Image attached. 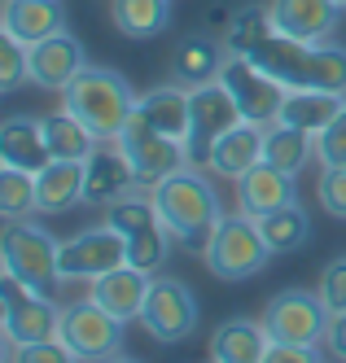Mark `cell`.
<instances>
[{
  "instance_id": "22",
  "label": "cell",
  "mask_w": 346,
  "mask_h": 363,
  "mask_svg": "<svg viewBox=\"0 0 346 363\" xmlns=\"http://www.w3.org/2000/svg\"><path fill=\"white\" fill-rule=\"evenodd\" d=\"M268 346H272L268 328H263V320H250V315H232L210 333V359L215 363H263Z\"/></svg>"
},
{
  "instance_id": "20",
  "label": "cell",
  "mask_w": 346,
  "mask_h": 363,
  "mask_svg": "<svg viewBox=\"0 0 346 363\" xmlns=\"http://www.w3.org/2000/svg\"><path fill=\"white\" fill-rule=\"evenodd\" d=\"M298 201V189H294V175H285L268 162H259L254 171H246L237 179V206H242V215L250 219H263L281 211V206H294Z\"/></svg>"
},
{
  "instance_id": "13",
  "label": "cell",
  "mask_w": 346,
  "mask_h": 363,
  "mask_svg": "<svg viewBox=\"0 0 346 363\" xmlns=\"http://www.w3.org/2000/svg\"><path fill=\"white\" fill-rule=\"evenodd\" d=\"M189 114H193V127H189V162L202 167L210 145H215L228 127L242 123V110H237L232 92L220 79H210V84L189 88Z\"/></svg>"
},
{
  "instance_id": "7",
  "label": "cell",
  "mask_w": 346,
  "mask_h": 363,
  "mask_svg": "<svg viewBox=\"0 0 346 363\" xmlns=\"http://www.w3.org/2000/svg\"><path fill=\"white\" fill-rule=\"evenodd\" d=\"M220 84L232 92V101H237V110H242L246 123H259V127L276 123L281 101H285V84L276 74H268L259 62H250L246 53H228L224 66H220Z\"/></svg>"
},
{
  "instance_id": "39",
  "label": "cell",
  "mask_w": 346,
  "mask_h": 363,
  "mask_svg": "<svg viewBox=\"0 0 346 363\" xmlns=\"http://www.w3.org/2000/svg\"><path fill=\"white\" fill-rule=\"evenodd\" d=\"M263 363H315V346H289V342H272Z\"/></svg>"
},
{
  "instance_id": "5",
  "label": "cell",
  "mask_w": 346,
  "mask_h": 363,
  "mask_svg": "<svg viewBox=\"0 0 346 363\" xmlns=\"http://www.w3.org/2000/svg\"><path fill=\"white\" fill-rule=\"evenodd\" d=\"M268 258H272V250H268V241H263V232H259V219L224 215L215 237H210V250L202 254V263L220 280H250V276H259L268 267Z\"/></svg>"
},
{
  "instance_id": "23",
  "label": "cell",
  "mask_w": 346,
  "mask_h": 363,
  "mask_svg": "<svg viewBox=\"0 0 346 363\" xmlns=\"http://www.w3.org/2000/svg\"><path fill=\"white\" fill-rule=\"evenodd\" d=\"M136 114L158 127L163 136L180 140L189 149V127H193V114H189V88L184 84H171V88H153L145 96H136Z\"/></svg>"
},
{
  "instance_id": "6",
  "label": "cell",
  "mask_w": 346,
  "mask_h": 363,
  "mask_svg": "<svg viewBox=\"0 0 346 363\" xmlns=\"http://www.w3.org/2000/svg\"><path fill=\"white\" fill-rule=\"evenodd\" d=\"M0 311H5V342L9 346H31L58 337L62 306H53V298L26 289L18 276H0Z\"/></svg>"
},
{
  "instance_id": "26",
  "label": "cell",
  "mask_w": 346,
  "mask_h": 363,
  "mask_svg": "<svg viewBox=\"0 0 346 363\" xmlns=\"http://www.w3.org/2000/svg\"><path fill=\"white\" fill-rule=\"evenodd\" d=\"M224 57H228L224 40H215V35H189V40H180L175 53H171V79L184 84V88L210 84V79H220Z\"/></svg>"
},
{
  "instance_id": "11",
  "label": "cell",
  "mask_w": 346,
  "mask_h": 363,
  "mask_svg": "<svg viewBox=\"0 0 346 363\" xmlns=\"http://www.w3.org/2000/svg\"><path fill=\"white\" fill-rule=\"evenodd\" d=\"M119 149L127 153V162H131V171H136L141 189H153L158 179H167L171 171L189 167V149H184L180 140H171V136H163L158 127H149L141 114L127 118L123 136H119Z\"/></svg>"
},
{
  "instance_id": "38",
  "label": "cell",
  "mask_w": 346,
  "mask_h": 363,
  "mask_svg": "<svg viewBox=\"0 0 346 363\" xmlns=\"http://www.w3.org/2000/svg\"><path fill=\"white\" fill-rule=\"evenodd\" d=\"M320 298L329 306V315L346 311V258H333V263L320 272Z\"/></svg>"
},
{
  "instance_id": "31",
  "label": "cell",
  "mask_w": 346,
  "mask_h": 363,
  "mask_svg": "<svg viewBox=\"0 0 346 363\" xmlns=\"http://www.w3.org/2000/svg\"><path fill=\"white\" fill-rule=\"evenodd\" d=\"M259 232H263V241H268L272 254H294L311 241V215L303 211V206H281V211L272 215H263L259 219Z\"/></svg>"
},
{
  "instance_id": "37",
  "label": "cell",
  "mask_w": 346,
  "mask_h": 363,
  "mask_svg": "<svg viewBox=\"0 0 346 363\" xmlns=\"http://www.w3.org/2000/svg\"><path fill=\"white\" fill-rule=\"evenodd\" d=\"M315 162L320 167H346V110L315 136Z\"/></svg>"
},
{
  "instance_id": "18",
  "label": "cell",
  "mask_w": 346,
  "mask_h": 363,
  "mask_svg": "<svg viewBox=\"0 0 346 363\" xmlns=\"http://www.w3.org/2000/svg\"><path fill=\"white\" fill-rule=\"evenodd\" d=\"M263 162V127L259 123H237V127H228V132L210 145V153H206V171L210 175H220V179H242L246 171H254Z\"/></svg>"
},
{
  "instance_id": "29",
  "label": "cell",
  "mask_w": 346,
  "mask_h": 363,
  "mask_svg": "<svg viewBox=\"0 0 346 363\" xmlns=\"http://www.w3.org/2000/svg\"><path fill=\"white\" fill-rule=\"evenodd\" d=\"M171 0H110V22L127 40H153L171 27Z\"/></svg>"
},
{
  "instance_id": "9",
  "label": "cell",
  "mask_w": 346,
  "mask_h": 363,
  "mask_svg": "<svg viewBox=\"0 0 346 363\" xmlns=\"http://www.w3.org/2000/svg\"><path fill=\"white\" fill-rule=\"evenodd\" d=\"M58 337L84 363H101V359H110V354L123 350V320H114L105 306H97L92 298H84V302L62 306Z\"/></svg>"
},
{
  "instance_id": "17",
  "label": "cell",
  "mask_w": 346,
  "mask_h": 363,
  "mask_svg": "<svg viewBox=\"0 0 346 363\" xmlns=\"http://www.w3.org/2000/svg\"><path fill=\"white\" fill-rule=\"evenodd\" d=\"M88 284H92L88 298H92L97 306H105L114 320L131 324V320H141V311H145V298H149L153 276L141 272V267H131V263H123V267L105 272V276H97V280H88Z\"/></svg>"
},
{
  "instance_id": "24",
  "label": "cell",
  "mask_w": 346,
  "mask_h": 363,
  "mask_svg": "<svg viewBox=\"0 0 346 363\" xmlns=\"http://www.w3.org/2000/svg\"><path fill=\"white\" fill-rule=\"evenodd\" d=\"M84 201V162L75 158H53L36 175V211L40 215H62Z\"/></svg>"
},
{
  "instance_id": "30",
  "label": "cell",
  "mask_w": 346,
  "mask_h": 363,
  "mask_svg": "<svg viewBox=\"0 0 346 363\" xmlns=\"http://www.w3.org/2000/svg\"><path fill=\"white\" fill-rule=\"evenodd\" d=\"M40 127H44V140H48V153H53V158L88 162V153L101 145V140L88 132V123H84V118H75L66 106H62L58 114H44V118H40Z\"/></svg>"
},
{
  "instance_id": "42",
  "label": "cell",
  "mask_w": 346,
  "mask_h": 363,
  "mask_svg": "<svg viewBox=\"0 0 346 363\" xmlns=\"http://www.w3.org/2000/svg\"><path fill=\"white\" fill-rule=\"evenodd\" d=\"M337 5H342V9H346V0H337Z\"/></svg>"
},
{
  "instance_id": "12",
  "label": "cell",
  "mask_w": 346,
  "mask_h": 363,
  "mask_svg": "<svg viewBox=\"0 0 346 363\" xmlns=\"http://www.w3.org/2000/svg\"><path fill=\"white\" fill-rule=\"evenodd\" d=\"M127 263V241L123 232L101 223V228H88L79 237H66L58 245V267H62V280H97L105 272H114Z\"/></svg>"
},
{
  "instance_id": "32",
  "label": "cell",
  "mask_w": 346,
  "mask_h": 363,
  "mask_svg": "<svg viewBox=\"0 0 346 363\" xmlns=\"http://www.w3.org/2000/svg\"><path fill=\"white\" fill-rule=\"evenodd\" d=\"M36 215V175L18 167H0V219H31Z\"/></svg>"
},
{
  "instance_id": "27",
  "label": "cell",
  "mask_w": 346,
  "mask_h": 363,
  "mask_svg": "<svg viewBox=\"0 0 346 363\" xmlns=\"http://www.w3.org/2000/svg\"><path fill=\"white\" fill-rule=\"evenodd\" d=\"M315 158V136L303 132V127H289V123H268L263 127V162L285 171V175H303L307 162Z\"/></svg>"
},
{
  "instance_id": "34",
  "label": "cell",
  "mask_w": 346,
  "mask_h": 363,
  "mask_svg": "<svg viewBox=\"0 0 346 363\" xmlns=\"http://www.w3.org/2000/svg\"><path fill=\"white\" fill-rule=\"evenodd\" d=\"M22 84H31V57H26V44L0 35V92H18Z\"/></svg>"
},
{
  "instance_id": "41",
  "label": "cell",
  "mask_w": 346,
  "mask_h": 363,
  "mask_svg": "<svg viewBox=\"0 0 346 363\" xmlns=\"http://www.w3.org/2000/svg\"><path fill=\"white\" fill-rule=\"evenodd\" d=\"M101 363H141V359H127V354H110V359H101Z\"/></svg>"
},
{
  "instance_id": "2",
  "label": "cell",
  "mask_w": 346,
  "mask_h": 363,
  "mask_svg": "<svg viewBox=\"0 0 346 363\" xmlns=\"http://www.w3.org/2000/svg\"><path fill=\"white\" fill-rule=\"evenodd\" d=\"M66 110L75 118L88 123V132L97 140H119L127 118L136 114V96H131V84L123 79L119 70H105V66H84L66 84L62 92Z\"/></svg>"
},
{
  "instance_id": "3",
  "label": "cell",
  "mask_w": 346,
  "mask_h": 363,
  "mask_svg": "<svg viewBox=\"0 0 346 363\" xmlns=\"http://www.w3.org/2000/svg\"><path fill=\"white\" fill-rule=\"evenodd\" d=\"M58 245L44 228L26 223V219H9L0 228V258H5V272L18 276L26 289H36L44 298L58 294L62 284V267H58Z\"/></svg>"
},
{
  "instance_id": "16",
  "label": "cell",
  "mask_w": 346,
  "mask_h": 363,
  "mask_svg": "<svg viewBox=\"0 0 346 363\" xmlns=\"http://www.w3.org/2000/svg\"><path fill=\"white\" fill-rule=\"evenodd\" d=\"M26 57H31V84L44 88V92H66V84L88 66L84 44H79L70 31H58V35L31 44Z\"/></svg>"
},
{
  "instance_id": "15",
  "label": "cell",
  "mask_w": 346,
  "mask_h": 363,
  "mask_svg": "<svg viewBox=\"0 0 346 363\" xmlns=\"http://www.w3.org/2000/svg\"><path fill=\"white\" fill-rule=\"evenodd\" d=\"M272 13V27L289 40H303V44H325L337 31V18L346 13L337 0H272L268 5Z\"/></svg>"
},
{
  "instance_id": "14",
  "label": "cell",
  "mask_w": 346,
  "mask_h": 363,
  "mask_svg": "<svg viewBox=\"0 0 346 363\" xmlns=\"http://www.w3.org/2000/svg\"><path fill=\"white\" fill-rule=\"evenodd\" d=\"M136 189H141V179H136V171H131L127 153L119 149V140H101L88 153V162H84V201L105 211V206L131 197Z\"/></svg>"
},
{
  "instance_id": "28",
  "label": "cell",
  "mask_w": 346,
  "mask_h": 363,
  "mask_svg": "<svg viewBox=\"0 0 346 363\" xmlns=\"http://www.w3.org/2000/svg\"><path fill=\"white\" fill-rule=\"evenodd\" d=\"M294 88H320V92H342L346 96V48L333 44V40L307 44L298 74H294Z\"/></svg>"
},
{
  "instance_id": "8",
  "label": "cell",
  "mask_w": 346,
  "mask_h": 363,
  "mask_svg": "<svg viewBox=\"0 0 346 363\" xmlns=\"http://www.w3.org/2000/svg\"><path fill=\"white\" fill-rule=\"evenodd\" d=\"M263 328L272 342L289 346H325V328H329V306L320 294L307 289H285L263 306Z\"/></svg>"
},
{
  "instance_id": "36",
  "label": "cell",
  "mask_w": 346,
  "mask_h": 363,
  "mask_svg": "<svg viewBox=\"0 0 346 363\" xmlns=\"http://www.w3.org/2000/svg\"><path fill=\"white\" fill-rule=\"evenodd\" d=\"M315 197H320V211L346 223V167H325L320 184H315Z\"/></svg>"
},
{
  "instance_id": "25",
  "label": "cell",
  "mask_w": 346,
  "mask_h": 363,
  "mask_svg": "<svg viewBox=\"0 0 346 363\" xmlns=\"http://www.w3.org/2000/svg\"><path fill=\"white\" fill-rule=\"evenodd\" d=\"M346 110V96L342 92H320V88H285V101H281V123L289 127H303V132L320 136L325 127Z\"/></svg>"
},
{
  "instance_id": "4",
  "label": "cell",
  "mask_w": 346,
  "mask_h": 363,
  "mask_svg": "<svg viewBox=\"0 0 346 363\" xmlns=\"http://www.w3.org/2000/svg\"><path fill=\"white\" fill-rule=\"evenodd\" d=\"M105 223L123 232V241H127V263L141 267V272H149V276H158V267L167 263L175 237L167 232V223L158 219L153 201L141 197V193H131V197H123V201H114V206H105Z\"/></svg>"
},
{
  "instance_id": "19",
  "label": "cell",
  "mask_w": 346,
  "mask_h": 363,
  "mask_svg": "<svg viewBox=\"0 0 346 363\" xmlns=\"http://www.w3.org/2000/svg\"><path fill=\"white\" fill-rule=\"evenodd\" d=\"M66 31V9L62 0H5V13H0V35H9L18 44H40L48 35Z\"/></svg>"
},
{
  "instance_id": "21",
  "label": "cell",
  "mask_w": 346,
  "mask_h": 363,
  "mask_svg": "<svg viewBox=\"0 0 346 363\" xmlns=\"http://www.w3.org/2000/svg\"><path fill=\"white\" fill-rule=\"evenodd\" d=\"M53 162L48 140H44V127L31 114H13L0 123V167H18V171H31L40 175Z\"/></svg>"
},
{
  "instance_id": "1",
  "label": "cell",
  "mask_w": 346,
  "mask_h": 363,
  "mask_svg": "<svg viewBox=\"0 0 346 363\" xmlns=\"http://www.w3.org/2000/svg\"><path fill=\"white\" fill-rule=\"evenodd\" d=\"M149 201H153L158 219L167 223V232L175 237V250H189V254L210 250V237H215L224 211H220V193L210 189V179L193 162L171 171L167 179H158L149 189Z\"/></svg>"
},
{
  "instance_id": "33",
  "label": "cell",
  "mask_w": 346,
  "mask_h": 363,
  "mask_svg": "<svg viewBox=\"0 0 346 363\" xmlns=\"http://www.w3.org/2000/svg\"><path fill=\"white\" fill-rule=\"evenodd\" d=\"M272 31V13L263 5H246V9H232V22L224 27V48L228 53H250V48Z\"/></svg>"
},
{
  "instance_id": "40",
  "label": "cell",
  "mask_w": 346,
  "mask_h": 363,
  "mask_svg": "<svg viewBox=\"0 0 346 363\" xmlns=\"http://www.w3.org/2000/svg\"><path fill=\"white\" fill-rule=\"evenodd\" d=\"M325 350L346 363V311H337V315H329V328H325Z\"/></svg>"
},
{
  "instance_id": "35",
  "label": "cell",
  "mask_w": 346,
  "mask_h": 363,
  "mask_svg": "<svg viewBox=\"0 0 346 363\" xmlns=\"http://www.w3.org/2000/svg\"><path fill=\"white\" fill-rule=\"evenodd\" d=\"M9 363H84L62 337H48V342H31V346H9Z\"/></svg>"
},
{
  "instance_id": "10",
  "label": "cell",
  "mask_w": 346,
  "mask_h": 363,
  "mask_svg": "<svg viewBox=\"0 0 346 363\" xmlns=\"http://www.w3.org/2000/svg\"><path fill=\"white\" fill-rule=\"evenodd\" d=\"M198 315L202 311H198V298H193L189 284L175 280V276H153L145 311H141V324L153 342H167V346L184 342L198 328Z\"/></svg>"
}]
</instances>
